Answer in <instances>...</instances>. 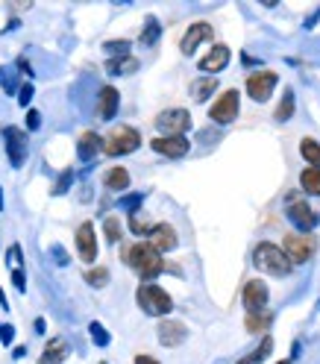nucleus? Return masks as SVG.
<instances>
[{
  "mask_svg": "<svg viewBox=\"0 0 320 364\" xmlns=\"http://www.w3.org/2000/svg\"><path fill=\"white\" fill-rule=\"evenodd\" d=\"M208 118H212L215 123H232V121H235L238 118V92L226 89L212 103V109H208Z\"/></svg>",
  "mask_w": 320,
  "mask_h": 364,
  "instance_id": "obj_5",
  "label": "nucleus"
},
{
  "mask_svg": "<svg viewBox=\"0 0 320 364\" xmlns=\"http://www.w3.org/2000/svg\"><path fill=\"white\" fill-rule=\"evenodd\" d=\"M300 185H303V191L320 197V171H317V168H305V171L300 173Z\"/></svg>",
  "mask_w": 320,
  "mask_h": 364,
  "instance_id": "obj_25",
  "label": "nucleus"
},
{
  "mask_svg": "<svg viewBox=\"0 0 320 364\" xmlns=\"http://www.w3.org/2000/svg\"><path fill=\"white\" fill-rule=\"evenodd\" d=\"M288 220L297 227L300 232H312L317 227V211L309 206V203H303V200H294V203L288 206Z\"/></svg>",
  "mask_w": 320,
  "mask_h": 364,
  "instance_id": "obj_11",
  "label": "nucleus"
},
{
  "mask_svg": "<svg viewBox=\"0 0 320 364\" xmlns=\"http://www.w3.org/2000/svg\"><path fill=\"white\" fill-rule=\"evenodd\" d=\"M121 103V94L112 89V85H103L100 94H97V112H100V121H112Z\"/></svg>",
  "mask_w": 320,
  "mask_h": 364,
  "instance_id": "obj_17",
  "label": "nucleus"
},
{
  "mask_svg": "<svg viewBox=\"0 0 320 364\" xmlns=\"http://www.w3.org/2000/svg\"><path fill=\"white\" fill-rule=\"evenodd\" d=\"M291 115H294V92L288 89V92H285V97H282L279 109H276V121H288Z\"/></svg>",
  "mask_w": 320,
  "mask_h": 364,
  "instance_id": "obj_30",
  "label": "nucleus"
},
{
  "mask_svg": "<svg viewBox=\"0 0 320 364\" xmlns=\"http://www.w3.org/2000/svg\"><path fill=\"white\" fill-rule=\"evenodd\" d=\"M135 68H139V59H132V56H115V59L106 62V71L112 73V77H121V73H132Z\"/></svg>",
  "mask_w": 320,
  "mask_h": 364,
  "instance_id": "obj_21",
  "label": "nucleus"
},
{
  "mask_svg": "<svg viewBox=\"0 0 320 364\" xmlns=\"http://www.w3.org/2000/svg\"><path fill=\"white\" fill-rule=\"evenodd\" d=\"M156 127L162 135H182L188 127H191V115L186 109H168L162 115L156 118Z\"/></svg>",
  "mask_w": 320,
  "mask_h": 364,
  "instance_id": "obj_7",
  "label": "nucleus"
},
{
  "mask_svg": "<svg viewBox=\"0 0 320 364\" xmlns=\"http://www.w3.org/2000/svg\"><path fill=\"white\" fill-rule=\"evenodd\" d=\"M85 279H89V285H94V288H103V285L109 282V270H106V268L89 270V273H85Z\"/></svg>",
  "mask_w": 320,
  "mask_h": 364,
  "instance_id": "obj_32",
  "label": "nucleus"
},
{
  "mask_svg": "<svg viewBox=\"0 0 320 364\" xmlns=\"http://www.w3.org/2000/svg\"><path fill=\"white\" fill-rule=\"evenodd\" d=\"M12 335H15V329H12V326L6 323H0V341H3V344H12Z\"/></svg>",
  "mask_w": 320,
  "mask_h": 364,
  "instance_id": "obj_38",
  "label": "nucleus"
},
{
  "mask_svg": "<svg viewBox=\"0 0 320 364\" xmlns=\"http://www.w3.org/2000/svg\"><path fill=\"white\" fill-rule=\"evenodd\" d=\"M103 229H106V238H109V241H118V238H121V223H118V218H106V223H103Z\"/></svg>",
  "mask_w": 320,
  "mask_h": 364,
  "instance_id": "obj_34",
  "label": "nucleus"
},
{
  "mask_svg": "<svg viewBox=\"0 0 320 364\" xmlns=\"http://www.w3.org/2000/svg\"><path fill=\"white\" fill-rule=\"evenodd\" d=\"M103 47H106V53H112V59H115V56H130V42H127V39H121V42H106Z\"/></svg>",
  "mask_w": 320,
  "mask_h": 364,
  "instance_id": "obj_31",
  "label": "nucleus"
},
{
  "mask_svg": "<svg viewBox=\"0 0 320 364\" xmlns=\"http://www.w3.org/2000/svg\"><path fill=\"white\" fill-rule=\"evenodd\" d=\"M226 65H229V47H224V44L212 47V53L200 59V71H206V73H217Z\"/></svg>",
  "mask_w": 320,
  "mask_h": 364,
  "instance_id": "obj_19",
  "label": "nucleus"
},
{
  "mask_svg": "<svg viewBox=\"0 0 320 364\" xmlns=\"http://www.w3.org/2000/svg\"><path fill=\"white\" fill-rule=\"evenodd\" d=\"M18 68H21V73H33V71H30V62H27V59H24V56L18 59Z\"/></svg>",
  "mask_w": 320,
  "mask_h": 364,
  "instance_id": "obj_40",
  "label": "nucleus"
},
{
  "mask_svg": "<svg viewBox=\"0 0 320 364\" xmlns=\"http://www.w3.org/2000/svg\"><path fill=\"white\" fill-rule=\"evenodd\" d=\"M253 265L258 270L270 273V276H288L294 261L285 256V250L276 247V244H258L256 253H253Z\"/></svg>",
  "mask_w": 320,
  "mask_h": 364,
  "instance_id": "obj_2",
  "label": "nucleus"
},
{
  "mask_svg": "<svg viewBox=\"0 0 320 364\" xmlns=\"http://www.w3.org/2000/svg\"><path fill=\"white\" fill-rule=\"evenodd\" d=\"M89 332H91V341H94V344H100V347L109 344V332L103 329L100 323H91V326H89Z\"/></svg>",
  "mask_w": 320,
  "mask_h": 364,
  "instance_id": "obj_33",
  "label": "nucleus"
},
{
  "mask_svg": "<svg viewBox=\"0 0 320 364\" xmlns=\"http://www.w3.org/2000/svg\"><path fill=\"white\" fill-rule=\"evenodd\" d=\"M139 203H141V194H130V197L121 200V206L130 209V215H132V211H139Z\"/></svg>",
  "mask_w": 320,
  "mask_h": 364,
  "instance_id": "obj_36",
  "label": "nucleus"
},
{
  "mask_svg": "<svg viewBox=\"0 0 320 364\" xmlns=\"http://www.w3.org/2000/svg\"><path fill=\"white\" fill-rule=\"evenodd\" d=\"M150 147L156 150L159 156H168V159H182L191 150L186 135H159V138H153V141H150Z\"/></svg>",
  "mask_w": 320,
  "mask_h": 364,
  "instance_id": "obj_8",
  "label": "nucleus"
},
{
  "mask_svg": "<svg viewBox=\"0 0 320 364\" xmlns=\"http://www.w3.org/2000/svg\"><path fill=\"white\" fill-rule=\"evenodd\" d=\"M103 147H106V138H100L97 132H82L80 141H77V156L82 162H91Z\"/></svg>",
  "mask_w": 320,
  "mask_h": 364,
  "instance_id": "obj_18",
  "label": "nucleus"
},
{
  "mask_svg": "<svg viewBox=\"0 0 320 364\" xmlns=\"http://www.w3.org/2000/svg\"><path fill=\"white\" fill-rule=\"evenodd\" d=\"M159 33H162L159 21H156V18H147L144 30H141V44H144V47H153V44L159 42Z\"/></svg>",
  "mask_w": 320,
  "mask_h": 364,
  "instance_id": "obj_27",
  "label": "nucleus"
},
{
  "mask_svg": "<svg viewBox=\"0 0 320 364\" xmlns=\"http://www.w3.org/2000/svg\"><path fill=\"white\" fill-rule=\"evenodd\" d=\"M265 306H267V285L250 279L244 285V309H247V315H256V311H265Z\"/></svg>",
  "mask_w": 320,
  "mask_h": 364,
  "instance_id": "obj_12",
  "label": "nucleus"
},
{
  "mask_svg": "<svg viewBox=\"0 0 320 364\" xmlns=\"http://www.w3.org/2000/svg\"><path fill=\"white\" fill-rule=\"evenodd\" d=\"M153 227H156V223H150L147 218H141L139 211H132V215H130V229H132L135 235H150Z\"/></svg>",
  "mask_w": 320,
  "mask_h": 364,
  "instance_id": "obj_29",
  "label": "nucleus"
},
{
  "mask_svg": "<svg viewBox=\"0 0 320 364\" xmlns=\"http://www.w3.org/2000/svg\"><path fill=\"white\" fill-rule=\"evenodd\" d=\"M186 338H188L186 323H179V320H162L159 323V341H162L165 347H179Z\"/></svg>",
  "mask_w": 320,
  "mask_h": 364,
  "instance_id": "obj_15",
  "label": "nucleus"
},
{
  "mask_svg": "<svg viewBox=\"0 0 320 364\" xmlns=\"http://www.w3.org/2000/svg\"><path fill=\"white\" fill-rule=\"evenodd\" d=\"M71 180H73V171L68 168L62 177H59V182H56V188H53V194H65L68 191V185H71Z\"/></svg>",
  "mask_w": 320,
  "mask_h": 364,
  "instance_id": "obj_35",
  "label": "nucleus"
},
{
  "mask_svg": "<svg viewBox=\"0 0 320 364\" xmlns=\"http://www.w3.org/2000/svg\"><path fill=\"white\" fill-rule=\"evenodd\" d=\"M206 39H212V27H208L206 21H197V24H191L188 27V33L182 35V44H179V50L186 56H191L194 50H197V44L200 42H206Z\"/></svg>",
  "mask_w": 320,
  "mask_h": 364,
  "instance_id": "obj_14",
  "label": "nucleus"
},
{
  "mask_svg": "<svg viewBox=\"0 0 320 364\" xmlns=\"http://www.w3.org/2000/svg\"><path fill=\"white\" fill-rule=\"evenodd\" d=\"M30 100H33V85L27 83V85H21V94H18V103H21V106H27V103H30Z\"/></svg>",
  "mask_w": 320,
  "mask_h": 364,
  "instance_id": "obj_37",
  "label": "nucleus"
},
{
  "mask_svg": "<svg viewBox=\"0 0 320 364\" xmlns=\"http://www.w3.org/2000/svg\"><path fill=\"white\" fill-rule=\"evenodd\" d=\"M300 153H303V159L309 162L312 168L320 171V144L314 141V138H303V141H300Z\"/></svg>",
  "mask_w": 320,
  "mask_h": 364,
  "instance_id": "obj_24",
  "label": "nucleus"
},
{
  "mask_svg": "<svg viewBox=\"0 0 320 364\" xmlns=\"http://www.w3.org/2000/svg\"><path fill=\"white\" fill-rule=\"evenodd\" d=\"M27 123H30V130H39L42 127V115H39V112H27Z\"/></svg>",
  "mask_w": 320,
  "mask_h": 364,
  "instance_id": "obj_39",
  "label": "nucleus"
},
{
  "mask_svg": "<svg viewBox=\"0 0 320 364\" xmlns=\"http://www.w3.org/2000/svg\"><path fill=\"white\" fill-rule=\"evenodd\" d=\"M65 356H68V341L65 338H53L44 347V356L39 358V364H59V361H65Z\"/></svg>",
  "mask_w": 320,
  "mask_h": 364,
  "instance_id": "obj_20",
  "label": "nucleus"
},
{
  "mask_svg": "<svg viewBox=\"0 0 320 364\" xmlns=\"http://www.w3.org/2000/svg\"><path fill=\"white\" fill-rule=\"evenodd\" d=\"M139 144H141L139 130L118 127V130H112V135L106 138L103 153H106V156H127V153H135V150H139Z\"/></svg>",
  "mask_w": 320,
  "mask_h": 364,
  "instance_id": "obj_4",
  "label": "nucleus"
},
{
  "mask_svg": "<svg viewBox=\"0 0 320 364\" xmlns=\"http://www.w3.org/2000/svg\"><path fill=\"white\" fill-rule=\"evenodd\" d=\"M77 250H80V259L82 261H91L97 259V235H94V223L85 220L82 227L77 229Z\"/></svg>",
  "mask_w": 320,
  "mask_h": 364,
  "instance_id": "obj_13",
  "label": "nucleus"
},
{
  "mask_svg": "<svg viewBox=\"0 0 320 364\" xmlns=\"http://www.w3.org/2000/svg\"><path fill=\"white\" fill-rule=\"evenodd\" d=\"M135 364H159V361L150 358V356H139V358H135Z\"/></svg>",
  "mask_w": 320,
  "mask_h": 364,
  "instance_id": "obj_41",
  "label": "nucleus"
},
{
  "mask_svg": "<svg viewBox=\"0 0 320 364\" xmlns=\"http://www.w3.org/2000/svg\"><path fill=\"white\" fill-rule=\"evenodd\" d=\"M247 329L250 332H265L267 326H270V311H256V315H247Z\"/></svg>",
  "mask_w": 320,
  "mask_h": 364,
  "instance_id": "obj_28",
  "label": "nucleus"
},
{
  "mask_svg": "<svg viewBox=\"0 0 320 364\" xmlns=\"http://www.w3.org/2000/svg\"><path fill=\"white\" fill-rule=\"evenodd\" d=\"M124 261L127 265L141 276L144 282H150V279H156L159 273L165 270V261H162V253L150 244V241H139V244H132V247H127L124 250Z\"/></svg>",
  "mask_w": 320,
  "mask_h": 364,
  "instance_id": "obj_1",
  "label": "nucleus"
},
{
  "mask_svg": "<svg viewBox=\"0 0 320 364\" xmlns=\"http://www.w3.org/2000/svg\"><path fill=\"white\" fill-rule=\"evenodd\" d=\"M276 73L274 71H258V73H253V77L247 80V94L256 100V103H265V100L274 94V89H276Z\"/></svg>",
  "mask_w": 320,
  "mask_h": 364,
  "instance_id": "obj_10",
  "label": "nucleus"
},
{
  "mask_svg": "<svg viewBox=\"0 0 320 364\" xmlns=\"http://www.w3.org/2000/svg\"><path fill=\"white\" fill-rule=\"evenodd\" d=\"M282 250H285V256L291 261H309L314 256V250H317V241H314V235H285V244H282Z\"/></svg>",
  "mask_w": 320,
  "mask_h": 364,
  "instance_id": "obj_6",
  "label": "nucleus"
},
{
  "mask_svg": "<svg viewBox=\"0 0 320 364\" xmlns=\"http://www.w3.org/2000/svg\"><path fill=\"white\" fill-rule=\"evenodd\" d=\"M217 89V80L215 77H206V80H194L191 83V97L197 100V103H203V100L208 97V94H212Z\"/></svg>",
  "mask_w": 320,
  "mask_h": 364,
  "instance_id": "obj_23",
  "label": "nucleus"
},
{
  "mask_svg": "<svg viewBox=\"0 0 320 364\" xmlns=\"http://www.w3.org/2000/svg\"><path fill=\"white\" fill-rule=\"evenodd\" d=\"M150 244L159 250V253H168V250L177 247V229L170 223H156L150 232Z\"/></svg>",
  "mask_w": 320,
  "mask_h": 364,
  "instance_id": "obj_16",
  "label": "nucleus"
},
{
  "mask_svg": "<svg viewBox=\"0 0 320 364\" xmlns=\"http://www.w3.org/2000/svg\"><path fill=\"white\" fill-rule=\"evenodd\" d=\"M276 364H291V361H276Z\"/></svg>",
  "mask_w": 320,
  "mask_h": 364,
  "instance_id": "obj_42",
  "label": "nucleus"
},
{
  "mask_svg": "<svg viewBox=\"0 0 320 364\" xmlns=\"http://www.w3.org/2000/svg\"><path fill=\"white\" fill-rule=\"evenodd\" d=\"M3 138H6L9 162H12L15 168H21L24 159H27V130H21V127H6V130H3Z\"/></svg>",
  "mask_w": 320,
  "mask_h": 364,
  "instance_id": "obj_9",
  "label": "nucleus"
},
{
  "mask_svg": "<svg viewBox=\"0 0 320 364\" xmlns=\"http://www.w3.org/2000/svg\"><path fill=\"white\" fill-rule=\"evenodd\" d=\"M270 349H274V341H270V338H265V341L258 344V347L253 349V353H250L247 358H241L238 364H262V361L267 358V353H270Z\"/></svg>",
  "mask_w": 320,
  "mask_h": 364,
  "instance_id": "obj_26",
  "label": "nucleus"
},
{
  "mask_svg": "<svg viewBox=\"0 0 320 364\" xmlns=\"http://www.w3.org/2000/svg\"><path fill=\"white\" fill-rule=\"evenodd\" d=\"M135 297H139V306L144 315H153V318H165L168 311L174 309V300L168 297V291H162V288L153 282H141Z\"/></svg>",
  "mask_w": 320,
  "mask_h": 364,
  "instance_id": "obj_3",
  "label": "nucleus"
},
{
  "mask_svg": "<svg viewBox=\"0 0 320 364\" xmlns=\"http://www.w3.org/2000/svg\"><path fill=\"white\" fill-rule=\"evenodd\" d=\"M103 185L112 188V191H124V188H130V173H127V168H112V171H106Z\"/></svg>",
  "mask_w": 320,
  "mask_h": 364,
  "instance_id": "obj_22",
  "label": "nucleus"
}]
</instances>
